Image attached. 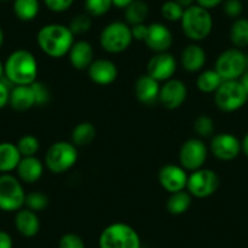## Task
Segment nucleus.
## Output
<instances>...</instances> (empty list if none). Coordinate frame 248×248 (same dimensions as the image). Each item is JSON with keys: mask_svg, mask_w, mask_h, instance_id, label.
Segmentation results:
<instances>
[{"mask_svg": "<svg viewBox=\"0 0 248 248\" xmlns=\"http://www.w3.org/2000/svg\"><path fill=\"white\" fill-rule=\"evenodd\" d=\"M133 40L130 26L122 21L108 23L100 33V45L108 54H121L125 51Z\"/></svg>", "mask_w": 248, "mask_h": 248, "instance_id": "nucleus-6", "label": "nucleus"}, {"mask_svg": "<svg viewBox=\"0 0 248 248\" xmlns=\"http://www.w3.org/2000/svg\"><path fill=\"white\" fill-rule=\"evenodd\" d=\"M187 97V88L180 79H171L164 82L159 89L158 102L167 109L179 108Z\"/></svg>", "mask_w": 248, "mask_h": 248, "instance_id": "nucleus-14", "label": "nucleus"}, {"mask_svg": "<svg viewBox=\"0 0 248 248\" xmlns=\"http://www.w3.org/2000/svg\"><path fill=\"white\" fill-rule=\"evenodd\" d=\"M87 71L90 80L97 85H109L118 77L116 63L108 59H95Z\"/></svg>", "mask_w": 248, "mask_h": 248, "instance_id": "nucleus-17", "label": "nucleus"}, {"mask_svg": "<svg viewBox=\"0 0 248 248\" xmlns=\"http://www.w3.org/2000/svg\"><path fill=\"white\" fill-rule=\"evenodd\" d=\"M220 178L212 169L201 168L192 171L187 178L186 190L196 199H207L218 191Z\"/></svg>", "mask_w": 248, "mask_h": 248, "instance_id": "nucleus-10", "label": "nucleus"}, {"mask_svg": "<svg viewBox=\"0 0 248 248\" xmlns=\"http://www.w3.org/2000/svg\"><path fill=\"white\" fill-rule=\"evenodd\" d=\"M208 149L200 138L186 140L179 150V163L186 171H195L203 168Z\"/></svg>", "mask_w": 248, "mask_h": 248, "instance_id": "nucleus-11", "label": "nucleus"}, {"mask_svg": "<svg viewBox=\"0 0 248 248\" xmlns=\"http://www.w3.org/2000/svg\"><path fill=\"white\" fill-rule=\"evenodd\" d=\"M187 178V171L178 164H166L158 171L159 185L169 194L185 190Z\"/></svg>", "mask_w": 248, "mask_h": 248, "instance_id": "nucleus-15", "label": "nucleus"}, {"mask_svg": "<svg viewBox=\"0 0 248 248\" xmlns=\"http://www.w3.org/2000/svg\"><path fill=\"white\" fill-rule=\"evenodd\" d=\"M49 10L54 13H63L72 6L75 0H43Z\"/></svg>", "mask_w": 248, "mask_h": 248, "instance_id": "nucleus-40", "label": "nucleus"}, {"mask_svg": "<svg viewBox=\"0 0 248 248\" xmlns=\"http://www.w3.org/2000/svg\"><path fill=\"white\" fill-rule=\"evenodd\" d=\"M159 82L150 77L149 75H142L135 80L134 94L138 101L146 106H152L158 102Z\"/></svg>", "mask_w": 248, "mask_h": 248, "instance_id": "nucleus-18", "label": "nucleus"}, {"mask_svg": "<svg viewBox=\"0 0 248 248\" xmlns=\"http://www.w3.org/2000/svg\"><path fill=\"white\" fill-rule=\"evenodd\" d=\"M184 10L185 9L179 5L176 1H174V0H167L166 3L162 5L161 14L164 20L169 21V22H178L183 17Z\"/></svg>", "mask_w": 248, "mask_h": 248, "instance_id": "nucleus-36", "label": "nucleus"}, {"mask_svg": "<svg viewBox=\"0 0 248 248\" xmlns=\"http://www.w3.org/2000/svg\"><path fill=\"white\" fill-rule=\"evenodd\" d=\"M134 0H112V4L113 6L118 9H125L127 6H129Z\"/></svg>", "mask_w": 248, "mask_h": 248, "instance_id": "nucleus-45", "label": "nucleus"}, {"mask_svg": "<svg viewBox=\"0 0 248 248\" xmlns=\"http://www.w3.org/2000/svg\"><path fill=\"white\" fill-rule=\"evenodd\" d=\"M14 241L9 232L4 230H0V248H13Z\"/></svg>", "mask_w": 248, "mask_h": 248, "instance_id": "nucleus-43", "label": "nucleus"}, {"mask_svg": "<svg viewBox=\"0 0 248 248\" xmlns=\"http://www.w3.org/2000/svg\"><path fill=\"white\" fill-rule=\"evenodd\" d=\"M230 40L237 49L248 46V18L238 17L233 21L230 28Z\"/></svg>", "mask_w": 248, "mask_h": 248, "instance_id": "nucleus-30", "label": "nucleus"}, {"mask_svg": "<svg viewBox=\"0 0 248 248\" xmlns=\"http://www.w3.org/2000/svg\"><path fill=\"white\" fill-rule=\"evenodd\" d=\"M180 22L184 34L192 42L204 40L213 30V17L211 13L200 5L186 8Z\"/></svg>", "mask_w": 248, "mask_h": 248, "instance_id": "nucleus-3", "label": "nucleus"}, {"mask_svg": "<svg viewBox=\"0 0 248 248\" xmlns=\"http://www.w3.org/2000/svg\"><path fill=\"white\" fill-rule=\"evenodd\" d=\"M40 50L52 59L66 56L75 43V35L68 27L60 23L43 26L37 34Z\"/></svg>", "mask_w": 248, "mask_h": 248, "instance_id": "nucleus-1", "label": "nucleus"}, {"mask_svg": "<svg viewBox=\"0 0 248 248\" xmlns=\"http://www.w3.org/2000/svg\"><path fill=\"white\" fill-rule=\"evenodd\" d=\"M113 6L112 0H85V13L92 17H101L106 15Z\"/></svg>", "mask_w": 248, "mask_h": 248, "instance_id": "nucleus-32", "label": "nucleus"}, {"mask_svg": "<svg viewBox=\"0 0 248 248\" xmlns=\"http://www.w3.org/2000/svg\"><path fill=\"white\" fill-rule=\"evenodd\" d=\"M145 44L150 50L158 52H167L173 44V34L166 25L155 22L147 27V35Z\"/></svg>", "mask_w": 248, "mask_h": 248, "instance_id": "nucleus-16", "label": "nucleus"}, {"mask_svg": "<svg viewBox=\"0 0 248 248\" xmlns=\"http://www.w3.org/2000/svg\"><path fill=\"white\" fill-rule=\"evenodd\" d=\"M211 151L220 161H232L240 155L241 141L231 133H219L212 137Z\"/></svg>", "mask_w": 248, "mask_h": 248, "instance_id": "nucleus-12", "label": "nucleus"}, {"mask_svg": "<svg viewBox=\"0 0 248 248\" xmlns=\"http://www.w3.org/2000/svg\"><path fill=\"white\" fill-rule=\"evenodd\" d=\"M247 66H248V55H247Z\"/></svg>", "mask_w": 248, "mask_h": 248, "instance_id": "nucleus-52", "label": "nucleus"}, {"mask_svg": "<svg viewBox=\"0 0 248 248\" xmlns=\"http://www.w3.org/2000/svg\"><path fill=\"white\" fill-rule=\"evenodd\" d=\"M247 67V55L241 49L231 47L217 57L214 70L223 80H237L245 75Z\"/></svg>", "mask_w": 248, "mask_h": 248, "instance_id": "nucleus-7", "label": "nucleus"}, {"mask_svg": "<svg viewBox=\"0 0 248 248\" xmlns=\"http://www.w3.org/2000/svg\"><path fill=\"white\" fill-rule=\"evenodd\" d=\"M0 1H9V0H0Z\"/></svg>", "mask_w": 248, "mask_h": 248, "instance_id": "nucleus-51", "label": "nucleus"}, {"mask_svg": "<svg viewBox=\"0 0 248 248\" xmlns=\"http://www.w3.org/2000/svg\"><path fill=\"white\" fill-rule=\"evenodd\" d=\"M68 59L72 67L76 70H88L95 60L93 45L87 40H77L73 43L72 47L68 51Z\"/></svg>", "mask_w": 248, "mask_h": 248, "instance_id": "nucleus-19", "label": "nucleus"}, {"mask_svg": "<svg viewBox=\"0 0 248 248\" xmlns=\"http://www.w3.org/2000/svg\"><path fill=\"white\" fill-rule=\"evenodd\" d=\"M10 92L8 85L0 79V108H4L6 105L9 104V100H10Z\"/></svg>", "mask_w": 248, "mask_h": 248, "instance_id": "nucleus-42", "label": "nucleus"}, {"mask_svg": "<svg viewBox=\"0 0 248 248\" xmlns=\"http://www.w3.org/2000/svg\"><path fill=\"white\" fill-rule=\"evenodd\" d=\"M31 88H32L35 97V106H45L46 104H49L50 92L44 83L35 80L34 83L31 84Z\"/></svg>", "mask_w": 248, "mask_h": 248, "instance_id": "nucleus-37", "label": "nucleus"}, {"mask_svg": "<svg viewBox=\"0 0 248 248\" xmlns=\"http://www.w3.org/2000/svg\"><path fill=\"white\" fill-rule=\"evenodd\" d=\"M92 16L88 15L87 13H83L78 14L77 16H75V17L71 20L68 28H70L71 32L73 33V35H83L92 30Z\"/></svg>", "mask_w": 248, "mask_h": 248, "instance_id": "nucleus-33", "label": "nucleus"}, {"mask_svg": "<svg viewBox=\"0 0 248 248\" xmlns=\"http://www.w3.org/2000/svg\"><path fill=\"white\" fill-rule=\"evenodd\" d=\"M146 71V75L157 82H167L171 79L176 71L175 57L168 51L155 54L147 62Z\"/></svg>", "mask_w": 248, "mask_h": 248, "instance_id": "nucleus-13", "label": "nucleus"}, {"mask_svg": "<svg viewBox=\"0 0 248 248\" xmlns=\"http://www.w3.org/2000/svg\"><path fill=\"white\" fill-rule=\"evenodd\" d=\"M207 55L203 47L199 44H189L181 51L180 62L184 70L190 73L199 72L206 63Z\"/></svg>", "mask_w": 248, "mask_h": 248, "instance_id": "nucleus-20", "label": "nucleus"}, {"mask_svg": "<svg viewBox=\"0 0 248 248\" xmlns=\"http://www.w3.org/2000/svg\"><path fill=\"white\" fill-rule=\"evenodd\" d=\"M192 204V196L185 190H181V191L173 192L169 196L168 201H167V211L169 212L173 216H181L185 212H187V209L191 207Z\"/></svg>", "mask_w": 248, "mask_h": 248, "instance_id": "nucleus-26", "label": "nucleus"}, {"mask_svg": "<svg viewBox=\"0 0 248 248\" xmlns=\"http://www.w3.org/2000/svg\"><path fill=\"white\" fill-rule=\"evenodd\" d=\"M174 1H176V3H178L180 6H183L184 9H186V8H190L191 5H194V3L196 1V0H174Z\"/></svg>", "mask_w": 248, "mask_h": 248, "instance_id": "nucleus-47", "label": "nucleus"}, {"mask_svg": "<svg viewBox=\"0 0 248 248\" xmlns=\"http://www.w3.org/2000/svg\"><path fill=\"white\" fill-rule=\"evenodd\" d=\"M15 228L23 237H34L40 230V220L37 213L28 208H21L16 212Z\"/></svg>", "mask_w": 248, "mask_h": 248, "instance_id": "nucleus-21", "label": "nucleus"}, {"mask_svg": "<svg viewBox=\"0 0 248 248\" xmlns=\"http://www.w3.org/2000/svg\"><path fill=\"white\" fill-rule=\"evenodd\" d=\"M9 105L15 111H28L35 106V97L31 85H15L10 92Z\"/></svg>", "mask_w": 248, "mask_h": 248, "instance_id": "nucleus-23", "label": "nucleus"}, {"mask_svg": "<svg viewBox=\"0 0 248 248\" xmlns=\"http://www.w3.org/2000/svg\"><path fill=\"white\" fill-rule=\"evenodd\" d=\"M59 248H85V242L77 233L68 232L61 236L59 241Z\"/></svg>", "mask_w": 248, "mask_h": 248, "instance_id": "nucleus-38", "label": "nucleus"}, {"mask_svg": "<svg viewBox=\"0 0 248 248\" xmlns=\"http://www.w3.org/2000/svg\"><path fill=\"white\" fill-rule=\"evenodd\" d=\"M100 248H141V240L134 228L125 223H113L99 237Z\"/></svg>", "mask_w": 248, "mask_h": 248, "instance_id": "nucleus-4", "label": "nucleus"}, {"mask_svg": "<svg viewBox=\"0 0 248 248\" xmlns=\"http://www.w3.org/2000/svg\"><path fill=\"white\" fill-rule=\"evenodd\" d=\"M241 151L248 157V133L243 137L242 141H241Z\"/></svg>", "mask_w": 248, "mask_h": 248, "instance_id": "nucleus-46", "label": "nucleus"}, {"mask_svg": "<svg viewBox=\"0 0 248 248\" xmlns=\"http://www.w3.org/2000/svg\"><path fill=\"white\" fill-rule=\"evenodd\" d=\"M3 44H4V32L3 30H1V27H0V49H1Z\"/></svg>", "mask_w": 248, "mask_h": 248, "instance_id": "nucleus-49", "label": "nucleus"}, {"mask_svg": "<svg viewBox=\"0 0 248 248\" xmlns=\"http://www.w3.org/2000/svg\"><path fill=\"white\" fill-rule=\"evenodd\" d=\"M224 80L218 75L216 70H206L199 75L196 79L197 89L204 94H212L216 93L217 89L220 87Z\"/></svg>", "mask_w": 248, "mask_h": 248, "instance_id": "nucleus-29", "label": "nucleus"}, {"mask_svg": "<svg viewBox=\"0 0 248 248\" xmlns=\"http://www.w3.org/2000/svg\"><path fill=\"white\" fill-rule=\"evenodd\" d=\"M147 27L149 26L145 25V23H140V25H135L130 27L132 30V35L133 39L139 40V42H145L147 35Z\"/></svg>", "mask_w": 248, "mask_h": 248, "instance_id": "nucleus-41", "label": "nucleus"}, {"mask_svg": "<svg viewBox=\"0 0 248 248\" xmlns=\"http://www.w3.org/2000/svg\"><path fill=\"white\" fill-rule=\"evenodd\" d=\"M77 146L68 141H56L47 149L44 164L51 173L62 174L70 170L77 163Z\"/></svg>", "mask_w": 248, "mask_h": 248, "instance_id": "nucleus-5", "label": "nucleus"}, {"mask_svg": "<svg viewBox=\"0 0 248 248\" xmlns=\"http://www.w3.org/2000/svg\"><path fill=\"white\" fill-rule=\"evenodd\" d=\"M194 129L200 138L213 137L214 121L207 114H200L194 122Z\"/></svg>", "mask_w": 248, "mask_h": 248, "instance_id": "nucleus-35", "label": "nucleus"}, {"mask_svg": "<svg viewBox=\"0 0 248 248\" xmlns=\"http://www.w3.org/2000/svg\"><path fill=\"white\" fill-rule=\"evenodd\" d=\"M149 5L144 0H134L129 6L125 8V21L130 27L140 23H145L149 16Z\"/></svg>", "mask_w": 248, "mask_h": 248, "instance_id": "nucleus-28", "label": "nucleus"}, {"mask_svg": "<svg viewBox=\"0 0 248 248\" xmlns=\"http://www.w3.org/2000/svg\"><path fill=\"white\" fill-rule=\"evenodd\" d=\"M96 138V128L90 122H82L72 130V144L77 147H84L92 144Z\"/></svg>", "mask_w": 248, "mask_h": 248, "instance_id": "nucleus-25", "label": "nucleus"}, {"mask_svg": "<svg viewBox=\"0 0 248 248\" xmlns=\"http://www.w3.org/2000/svg\"><path fill=\"white\" fill-rule=\"evenodd\" d=\"M243 6L241 0H225L224 1V13L230 18H238L242 14Z\"/></svg>", "mask_w": 248, "mask_h": 248, "instance_id": "nucleus-39", "label": "nucleus"}, {"mask_svg": "<svg viewBox=\"0 0 248 248\" xmlns=\"http://www.w3.org/2000/svg\"><path fill=\"white\" fill-rule=\"evenodd\" d=\"M16 170L21 181L26 184H34L42 178L44 173V164L35 156L22 157Z\"/></svg>", "mask_w": 248, "mask_h": 248, "instance_id": "nucleus-22", "label": "nucleus"}, {"mask_svg": "<svg viewBox=\"0 0 248 248\" xmlns=\"http://www.w3.org/2000/svg\"><path fill=\"white\" fill-rule=\"evenodd\" d=\"M224 1H225V0H196L197 5L202 6V8L207 9V10L217 8V6H219L221 3H224Z\"/></svg>", "mask_w": 248, "mask_h": 248, "instance_id": "nucleus-44", "label": "nucleus"}, {"mask_svg": "<svg viewBox=\"0 0 248 248\" xmlns=\"http://www.w3.org/2000/svg\"><path fill=\"white\" fill-rule=\"evenodd\" d=\"M4 75L13 84L31 85L37 80V59L28 50H16L11 52L4 63Z\"/></svg>", "mask_w": 248, "mask_h": 248, "instance_id": "nucleus-2", "label": "nucleus"}, {"mask_svg": "<svg viewBox=\"0 0 248 248\" xmlns=\"http://www.w3.org/2000/svg\"><path fill=\"white\" fill-rule=\"evenodd\" d=\"M3 75H4V65H3V62L0 61V79H1Z\"/></svg>", "mask_w": 248, "mask_h": 248, "instance_id": "nucleus-50", "label": "nucleus"}, {"mask_svg": "<svg viewBox=\"0 0 248 248\" xmlns=\"http://www.w3.org/2000/svg\"><path fill=\"white\" fill-rule=\"evenodd\" d=\"M21 158L22 156L16 144L0 142V173L5 174L16 170Z\"/></svg>", "mask_w": 248, "mask_h": 248, "instance_id": "nucleus-24", "label": "nucleus"}, {"mask_svg": "<svg viewBox=\"0 0 248 248\" xmlns=\"http://www.w3.org/2000/svg\"><path fill=\"white\" fill-rule=\"evenodd\" d=\"M26 192L21 180L11 174L0 175V209L17 212L25 206Z\"/></svg>", "mask_w": 248, "mask_h": 248, "instance_id": "nucleus-9", "label": "nucleus"}, {"mask_svg": "<svg viewBox=\"0 0 248 248\" xmlns=\"http://www.w3.org/2000/svg\"><path fill=\"white\" fill-rule=\"evenodd\" d=\"M18 151H20L21 156L22 157H32L37 155V152L39 151V140L37 137L31 134L23 135L22 138H20V140L16 144Z\"/></svg>", "mask_w": 248, "mask_h": 248, "instance_id": "nucleus-31", "label": "nucleus"}, {"mask_svg": "<svg viewBox=\"0 0 248 248\" xmlns=\"http://www.w3.org/2000/svg\"><path fill=\"white\" fill-rule=\"evenodd\" d=\"M248 101L247 93L240 79L224 80L214 93L216 106L223 112H235Z\"/></svg>", "mask_w": 248, "mask_h": 248, "instance_id": "nucleus-8", "label": "nucleus"}, {"mask_svg": "<svg viewBox=\"0 0 248 248\" xmlns=\"http://www.w3.org/2000/svg\"><path fill=\"white\" fill-rule=\"evenodd\" d=\"M49 204V197L45 194L39 191H33L30 194H26L25 200V206L26 208L31 209L33 212H40L44 211Z\"/></svg>", "mask_w": 248, "mask_h": 248, "instance_id": "nucleus-34", "label": "nucleus"}, {"mask_svg": "<svg viewBox=\"0 0 248 248\" xmlns=\"http://www.w3.org/2000/svg\"><path fill=\"white\" fill-rule=\"evenodd\" d=\"M40 10L39 0H14V13L21 21L34 20Z\"/></svg>", "mask_w": 248, "mask_h": 248, "instance_id": "nucleus-27", "label": "nucleus"}, {"mask_svg": "<svg viewBox=\"0 0 248 248\" xmlns=\"http://www.w3.org/2000/svg\"><path fill=\"white\" fill-rule=\"evenodd\" d=\"M240 80H241V83H242L243 88H245L246 93H247V96H248V72H246L245 75L241 77Z\"/></svg>", "mask_w": 248, "mask_h": 248, "instance_id": "nucleus-48", "label": "nucleus"}]
</instances>
